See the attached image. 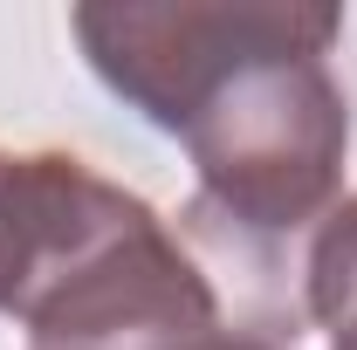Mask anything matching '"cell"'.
I'll list each match as a JSON object with an SVG mask.
<instances>
[{
    "label": "cell",
    "instance_id": "6da1fadb",
    "mask_svg": "<svg viewBox=\"0 0 357 350\" xmlns=\"http://www.w3.org/2000/svg\"><path fill=\"white\" fill-rule=\"evenodd\" d=\"M0 316L35 350H185L213 337V289L137 192L21 151L0 172Z\"/></svg>",
    "mask_w": 357,
    "mask_h": 350
},
{
    "label": "cell",
    "instance_id": "7a4b0ae2",
    "mask_svg": "<svg viewBox=\"0 0 357 350\" xmlns=\"http://www.w3.org/2000/svg\"><path fill=\"white\" fill-rule=\"evenodd\" d=\"M330 42L268 48L241 62L185 124L199 172L192 213L241 241H296L330 220L344 158H351V103L330 76Z\"/></svg>",
    "mask_w": 357,
    "mask_h": 350
},
{
    "label": "cell",
    "instance_id": "3957f363",
    "mask_svg": "<svg viewBox=\"0 0 357 350\" xmlns=\"http://www.w3.org/2000/svg\"><path fill=\"white\" fill-rule=\"evenodd\" d=\"M337 7L289 0H172V7H76V42L89 69L144 110L158 131H185L192 110L268 48L337 42Z\"/></svg>",
    "mask_w": 357,
    "mask_h": 350
},
{
    "label": "cell",
    "instance_id": "277c9868",
    "mask_svg": "<svg viewBox=\"0 0 357 350\" xmlns=\"http://www.w3.org/2000/svg\"><path fill=\"white\" fill-rule=\"evenodd\" d=\"M310 316L330 350H357V199L323 220L310 248Z\"/></svg>",
    "mask_w": 357,
    "mask_h": 350
},
{
    "label": "cell",
    "instance_id": "5b68a950",
    "mask_svg": "<svg viewBox=\"0 0 357 350\" xmlns=\"http://www.w3.org/2000/svg\"><path fill=\"white\" fill-rule=\"evenodd\" d=\"M185 350H275V344H261V337H199Z\"/></svg>",
    "mask_w": 357,
    "mask_h": 350
},
{
    "label": "cell",
    "instance_id": "8992f818",
    "mask_svg": "<svg viewBox=\"0 0 357 350\" xmlns=\"http://www.w3.org/2000/svg\"><path fill=\"white\" fill-rule=\"evenodd\" d=\"M0 172H7V151H0Z\"/></svg>",
    "mask_w": 357,
    "mask_h": 350
}]
</instances>
